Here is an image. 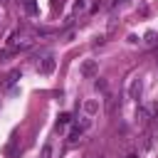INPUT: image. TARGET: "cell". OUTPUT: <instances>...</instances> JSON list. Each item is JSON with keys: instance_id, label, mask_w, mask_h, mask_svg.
I'll return each mask as SVG.
<instances>
[{"instance_id": "1", "label": "cell", "mask_w": 158, "mask_h": 158, "mask_svg": "<svg viewBox=\"0 0 158 158\" xmlns=\"http://www.w3.org/2000/svg\"><path fill=\"white\" fill-rule=\"evenodd\" d=\"M79 74H81L84 79H91V77L96 74V59H84L81 67H79Z\"/></svg>"}, {"instance_id": "6", "label": "cell", "mask_w": 158, "mask_h": 158, "mask_svg": "<svg viewBox=\"0 0 158 158\" xmlns=\"http://www.w3.org/2000/svg\"><path fill=\"white\" fill-rule=\"evenodd\" d=\"M94 86H96L99 91H104V89H106V81H104V79H96V81H94Z\"/></svg>"}, {"instance_id": "9", "label": "cell", "mask_w": 158, "mask_h": 158, "mask_svg": "<svg viewBox=\"0 0 158 158\" xmlns=\"http://www.w3.org/2000/svg\"><path fill=\"white\" fill-rule=\"evenodd\" d=\"M2 2H5V0H0V5H2Z\"/></svg>"}, {"instance_id": "8", "label": "cell", "mask_w": 158, "mask_h": 158, "mask_svg": "<svg viewBox=\"0 0 158 158\" xmlns=\"http://www.w3.org/2000/svg\"><path fill=\"white\" fill-rule=\"evenodd\" d=\"M69 118H72L69 114H62V116H59V126H64V123H69Z\"/></svg>"}, {"instance_id": "7", "label": "cell", "mask_w": 158, "mask_h": 158, "mask_svg": "<svg viewBox=\"0 0 158 158\" xmlns=\"http://www.w3.org/2000/svg\"><path fill=\"white\" fill-rule=\"evenodd\" d=\"M84 109H86L89 114H94V111H96V104H94V101H86V104H84Z\"/></svg>"}, {"instance_id": "3", "label": "cell", "mask_w": 158, "mask_h": 158, "mask_svg": "<svg viewBox=\"0 0 158 158\" xmlns=\"http://www.w3.org/2000/svg\"><path fill=\"white\" fill-rule=\"evenodd\" d=\"M138 94H141V81H133V84H131V96L138 99Z\"/></svg>"}, {"instance_id": "10", "label": "cell", "mask_w": 158, "mask_h": 158, "mask_svg": "<svg viewBox=\"0 0 158 158\" xmlns=\"http://www.w3.org/2000/svg\"><path fill=\"white\" fill-rule=\"evenodd\" d=\"M156 126H158V121H156Z\"/></svg>"}, {"instance_id": "2", "label": "cell", "mask_w": 158, "mask_h": 158, "mask_svg": "<svg viewBox=\"0 0 158 158\" xmlns=\"http://www.w3.org/2000/svg\"><path fill=\"white\" fill-rule=\"evenodd\" d=\"M54 64H57V62H54V57H52V54H47V57L40 62V72H42V74H52V72H54Z\"/></svg>"}, {"instance_id": "4", "label": "cell", "mask_w": 158, "mask_h": 158, "mask_svg": "<svg viewBox=\"0 0 158 158\" xmlns=\"http://www.w3.org/2000/svg\"><path fill=\"white\" fill-rule=\"evenodd\" d=\"M40 158H52V143H47L44 148H42V156Z\"/></svg>"}, {"instance_id": "5", "label": "cell", "mask_w": 158, "mask_h": 158, "mask_svg": "<svg viewBox=\"0 0 158 158\" xmlns=\"http://www.w3.org/2000/svg\"><path fill=\"white\" fill-rule=\"evenodd\" d=\"M17 79H20V72H17V69L7 74V84H12V81H17Z\"/></svg>"}]
</instances>
